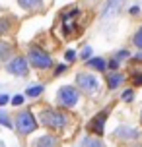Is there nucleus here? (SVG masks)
Here are the masks:
<instances>
[{"label": "nucleus", "instance_id": "23", "mask_svg": "<svg viewBox=\"0 0 142 147\" xmlns=\"http://www.w3.org/2000/svg\"><path fill=\"white\" fill-rule=\"evenodd\" d=\"M128 56H130V52H128V51H119V52H117V58H128Z\"/></svg>", "mask_w": 142, "mask_h": 147}, {"label": "nucleus", "instance_id": "2", "mask_svg": "<svg viewBox=\"0 0 142 147\" xmlns=\"http://www.w3.org/2000/svg\"><path fill=\"white\" fill-rule=\"evenodd\" d=\"M27 56H29L31 66L37 68V70H47V68L53 66V58L43 51V49H39V47H29Z\"/></svg>", "mask_w": 142, "mask_h": 147}, {"label": "nucleus", "instance_id": "12", "mask_svg": "<svg viewBox=\"0 0 142 147\" xmlns=\"http://www.w3.org/2000/svg\"><path fill=\"white\" fill-rule=\"evenodd\" d=\"M123 80H125L123 74H111V76L107 78V85H109V89H115V87H119L121 83H123Z\"/></svg>", "mask_w": 142, "mask_h": 147}, {"label": "nucleus", "instance_id": "28", "mask_svg": "<svg viewBox=\"0 0 142 147\" xmlns=\"http://www.w3.org/2000/svg\"><path fill=\"white\" fill-rule=\"evenodd\" d=\"M138 12H140V8H138V6H132V8H130V14H132V16H136Z\"/></svg>", "mask_w": 142, "mask_h": 147}, {"label": "nucleus", "instance_id": "14", "mask_svg": "<svg viewBox=\"0 0 142 147\" xmlns=\"http://www.w3.org/2000/svg\"><path fill=\"white\" fill-rule=\"evenodd\" d=\"M84 147H103V143L97 140V138H86V141H84Z\"/></svg>", "mask_w": 142, "mask_h": 147}, {"label": "nucleus", "instance_id": "1", "mask_svg": "<svg viewBox=\"0 0 142 147\" xmlns=\"http://www.w3.org/2000/svg\"><path fill=\"white\" fill-rule=\"evenodd\" d=\"M41 124L47 126V128H53V130H62L68 122V116L60 110H53V109H47V110H41Z\"/></svg>", "mask_w": 142, "mask_h": 147}, {"label": "nucleus", "instance_id": "29", "mask_svg": "<svg viewBox=\"0 0 142 147\" xmlns=\"http://www.w3.org/2000/svg\"><path fill=\"white\" fill-rule=\"evenodd\" d=\"M136 60H142V52H138V54H136Z\"/></svg>", "mask_w": 142, "mask_h": 147}, {"label": "nucleus", "instance_id": "17", "mask_svg": "<svg viewBox=\"0 0 142 147\" xmlns=\"http://www.w3.org/2000/svg\"><path fill=\"white\" fill-rule=\"evenodd\" d=\"M0 124L6 126V128H14V126H12V122L8 120V116H6V112H4V110H0Z\"/></svg>", "mask_w": 142, "mask_h": 147}, {"label": "nucleus", "instance_id": "13", "mask_svg": "<svg viewBox=\"0 0 142 147\" xmlns=\"http://www.w3.org/2000/svg\"><path fill=\"white\" fill-rule=\"evenodd\" d=\"M43 93V85H31V87H27V91H25V95L29 97V99H35V97H39Z\"/></svg>", "mask_w": 142, "mask_h": 147}, {"label": "nucleus", "instance_id": "16", "mask_svg": "<svg viewBox=\"0 0 142 147\" xmlns=\"http://www.w3.org/2000/svg\"><path fill=\"white\" fill-rule=\"evenodd\" d=\"M10 45H6V43H0V58L4 60V58H8V54H10Z\"/></svg>", "mask_w": 142, "mask_h": 147}, {"label": "nucleus", "instance_id": "9", "mask_svg": "<svg viewBox=\"0 0 142 147\" xmlns=\"http://www.w3.org/2000/svg\"><path fill=\"white\" fill-rule=\"evenodd\" d=\"M35 147H57V140H55V136H41L35 143Z\"/></svg>", "mask_w": 142, "mask_h": 147}, {"label": "nucleus", "instance_id": "4", "mask_svg": "<svg viewBox=\"0 0 142 147\" xmlns=\"http://www.w3.org/2000/svg\"><path fill=\"white\" fill-rule=\"evenodd\" d=\"M76 85L78 89H82L84 93H88V95H94L99 91V81H97L96 76H91V74H78L76 76Z\"/></svg>", "mask_w": 142, "mask_h": 147}, {"label": "nucleus", "instance_id": "7", "mask_svg": "<svg viewBox=\"0 0 142 147\" xmlns=\"http://www.w3.org/2000/svg\"><path fill=\"white\" fill-rule=\"evenodd\" d=\"M121 4H123V0H107L103 12H101V18H103V20H111V18H115V14L119 12Z\"/></svg>", "mask_w": 142, "mask_h": 147}, {"label": "nucleus", "instance_id": "10", "mask_svg": "<svg viewBox=\"0 0 142 147\" xmlns=\"http://www.w3.org/2000/svg\"><path fill=\"white\" fill-rule=\"evenodd\" d=\"M18 2H20V6H22L23 10L35 12V10L41 8V2H43V0H18Z\"/></svg>", "mask_w": 142, "mask_h": 147}, {"label": "nucleus", "instance_id": "27", "mask_svg": "<svg viewBox=\"0 0 142 147\" xmlns=\"http://www.w3.org/2000/svg\"><path fill=\"white\" fill-rule=\"evenodd\" d=\"M64 70H66V66H64V64H60V66H57V70H55V74H62Z\"/></svg>", "mask_w": 142, "mask_h": 147}, {"label": "nucleus", "instance_id": "15", "mask_svg": "<svg viewBox=\"0 0 142 147\" xmlns=\"http://www.w3.org/2000/svg\"><path fill=\"white\" fill-rule=\"evenodd\" d=\"M132 43L136 45V49H140V51H142V27L134 33V37H132Z\"/></svg>", "mask_w": 142, "mask_h": 147}, {"label": "nucleus", "instance_id": "3", "mask_svg": "<svg viewBox=\"0 0 142 147\" xmlns=\"http://www.w3.org/2000/svg\"><path fill=\"white\" fill-rule=\"evenodd\" d=\"M35 128H37V122H35V116L31 114L29 110H22V112H18V116H16V130L22 134V136L31 134Z\"/></svg>", "mask_w": 142, "mask_h": 147}, {"label": "nucleus", "instance_id": "18", "mask_svg": "<svg viewBox=\"0 0 142 147\" xmlns=\"http://www.w3.org/2000/svg\"><path fill=\"white\" fill-rule=\"evenodd\" d=\"M8 29H10V22H8L6 18H2V20H0V35L8 33Z\"/></svg>", "mask_w": 142, "mask_h": 147}, {"label": "nucleus", "instance_id": "26", "mask_svg": "<svg viewBox=\"0 0 142 147\" xmlns=\"http://www.w3.org/2000/svg\"><path fill=\"white\" fill-rule=\"evenodd\" d=\"M109 68H111V70H117V68H119V60H111V62H109Z\"/></svg>", "mask_w": 142, "mask_h": 147}, {"label": "nucleus", "instance_id": "8", "mask_svg": "<svg viewBox=\"0 0 142 147\" xmlns=\"http://www.w3.org/2000/svg\"><path fill=\"white\" fill-rule=\"evenodd\" d=\"M105 118H107V110H103V112H99L97 116L91 118V122H90V130H91L94 134H103Z\"/></svg>", "mask_w": 142, "mask_h": 147}, {"label": "nucleus", "instance_id": "21", "mask_svg": "<svg viewBox=\"0 0 142 147\" xmlns=\"http://www.w3.org/2000/svg\"><path fill=\"white\" fill-rule=\"evenodd\" d=\"M90 56H91V49H90V47H86V49L82 51V58H84V60H88Z\"/></svg>", "mask_w": 142, "mask_h": 147}, {"label": "nucleus", "instance_id": "6", "mask_svg": "<svg viewBox=\"0 0 142 147\" xmlns=\"http://www.w3.org/2000/svg\"><path fill=\"white\" fill-rule=\"evenodd\" d=\"M6 70L12 74V76H25L27 70H29V64H27V60H25V58L16 56V58H12L6 64Z\"/></svg>", "mask_w": 142, "mask_h": 147}, {"label": "nucleus", "instance_id": "20", "mask_svg": "<svg viewBox=\"0 0 142 147\" xmlns=\"http://www.w3.org/2000/svg\"><path fill=\"white\" fill-rule=\"evenodd\" d=\"M22 103H23V97H22V95H16V97H12V105H14V107H20Z\"/></svg>", "mask_w": 142, "mask_h": 147}, {"label": "nucleus", "instance_id": "24", "mask_svg": "<svg viewBox=\"0 0 142 147\" xmlns=\"http://www.w3.org/2000/svg\"><path fill=\"white\" fill-rule=\"evenodd\" d=\"M8 101H10V97H8V95H0V107H4Z\"/></svg>", "mask_w": 142, "mask_h": 147}, {"label": "nucleus", "instance_id": "11", "mask_svg": "<svg viewBox=\"0 0 142 147\" xmlns=\"http://www.w3.org/2000/svg\"><path fill=\"white\" fill-rule=\"evenodd\" d=\"M88 66L91 70H97V72H103L105 68H107V62L103 58H88Z\"/></svg>", "mask_w": 142, "mask_h": 147}, {"label": "nucleus", "instance_id": "22", "mask_svg": "<svg viewBox=\"0 0 142 147\" xmlns=\"http://www.w3.org/2000/svg\"><path fill=\"white\" fill-rule=\"evenodd\" d=\"M64 58H66L68 62H72V60L76 58V52H74V51H66V54H64Z\"/></svg>", "mask_w": 142, "mask_h": 147}, {"label": "nucleus", "instance_id": "19", "mask_svg": "<svg viewBox=\"0 0 142 147\" xmlns=\"http://www.w3.org/2000/svg\"><path fill=\"white\" fill-rule=\"evenodd\" d=\"M121 99L123 101H132V89H127V91H123V95H121Z\"/></svg>", "mask_w": 142, "mask_h": 147}, {"label": "nucleus", "instance_id": "5", "mask_svg": "<svg viewBox=\"0 0 142 147\" xmlns=\"http://www.w3.org/2000/svg\"><path fill=\"white\" fill-rule=\"evenodd\" d=\"M59 103L60 107H66V109H72L76 103H78V89L72 87V85H64V87L59 89Z\"/></svg>", "mask_w": 142, "mask_h": 147}, {"label": "nucleus", "instance_id": "25", "mask_svg": "<svg viewBox=\"0 0 142 147\" xmlns=\"http://www.w3.org/2000/svg\"><path fill=\"white\" fill-rule=\"evenodd\" d=\"M134 85H142V74H138V76H134Z\"/></svg>", "mask_w": 142, "mask_h": 147}]
</instances>
